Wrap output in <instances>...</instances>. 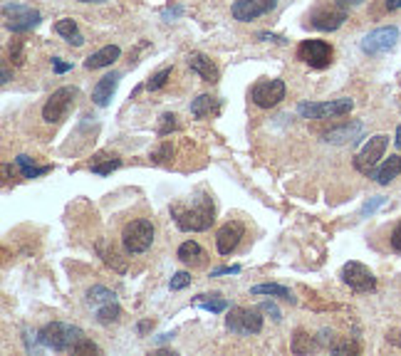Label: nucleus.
<instances>
[{"mask_svg":"<svg viewBox=\"0 0 401 356\" xmlns=\"http://www.w3.org/2000/svg\"><path fill=\"white\" fill-rule=\"evenodd\" d=\"M171 216L176 225L186 232H203L213 225L216 211H213V200L208 195H198L191 203H176L171 205Z\"/></svg>","mask_w":401,"mask_h":356,"instance_id":"f257e3e1","label":"nucleus"},{"mask_svg":"<svg viewBox=\"0 0 401 356\" xmlns=\"http://www.w3.org/2000/svg\"><path fill=\"white\" fill-rule=\"evenodd\" d=\"M40 344L45 349H52V351H72V346L77 341L85 339V332L80 327H72V324L65 322H52V324H45L40 329Z\"/></svg>","mask_w":401,"mask_h":356,"instance_id":"f03ea898","label":"nucleus"},{"mask_svg":"<svg viewBox=\"0 0 401 356\" xmlns=\"http://www.w3.org/2000/svg\"><path fill=\"white\" fill-rule=\"evenodd\" d=\"M154 243V225L147 218H139V221H131L124 225L122 230V245L129 255H139L147 253Z\"/></svg>","mask_w":401,"mask_h":356,"instance_id":"7ed1b4c3","label":"nucleus"},{"mask_svg":"<svg viewBox=\"0 0 401 356\" xmlns=\"http://www.w3.org/2000/svg\"><path fill=\"white\" fill-rule=\"evenodd\" d=\"M77 87H60V89H54L52 97L45 102L43 107V119L48 121V124H60L62 119L70 114L72 104H75L77 99Z\"/></svg>","mask_w":401,"mask_h":356,"instance_id":"20e7f679","label":"nucleus"},{"mask_svg":"<svg viewBox=\"0 0 401 356\" xmlns=\"http://www.w3.org/2000/svg\"><path fill=\"white\" fill-rule=\"evenodd\" d=\"M354 109V99L342 97L330 99V102H317V104H300L298 114L305 119H340Z\"/></svg>","mask_w":401,"mask_h":356,"instance_id":"39448f33","label":"nucleus"},{"mask_svg":"<svg viewBox=\"0 0 401 356\" xmlns=\"http://www.w3.org/2000/svg\"><path fill=\"white\" fill-rule=\"evenodd\" d=\"M386 146H389V136H386V134L372 136V139L364 144L362 151L354 156V168H357L359 173H364V176H372V173H374V168H377V163L384 158Z\"/></svg>","mask_w":401,"mask_h":356,"instance_id":"423d86ee","label":"nucleus"},{"mask_svg":"<svg viewBox=\"0 0 401 356\" xmlns=\"http://www.w3.org/2000/svg\"><path fill=\"white\" fill-rule=\"evenodd\" d=\"M332 57H335V50L330 43L325 40H302L298 45V59L305 65L314 67V70H325L332 65Z\"/></svg>","mask_w":401,"mask_h":356,"instance_id":"0eeeda50","label":"nucleus"},{"mask_svg":"<svg viewBox=\"0 0 401 356\" xmlns=\"http://www.w3.org/2000/svg\"><path fill=\"white\" fill-rule=\"evenodd\" d=\"M226 327L233 334H258L263 329V317H261V307L258 309H248V307H233L231 314L226 319Z\"/></svg>","mask_w":401,"mask_h":356,"instance_id":"6e6552de","label":"nucleus"},{"mask_svg":"<svg viewBox=\"0 0 401 356\" xmlns=\"http://www.w3.org/2000/svg\"><path fill=\"white\" fill-rule=\"evenodd\" d=\"M250 99L255 107L261 109H272L285 99V82L282 80H261L255 82L250 89Z\"/></svg>","mask_w":401,"mask_h":356,"instance_id":"1a4fd4ad","label":"nucleus"},{"mask_svg":"<svg viewBox=\"0 0 401 356\" xmlns=\"http://www.w3.org/2000/svg\"><path fill=\"white\" fill-rule=\"evenodd\" d=\"M3 22L10 33H27L40 25V13L27 6H3Z\"/></svg>","mask_w":401,"mask_h":356,"instance_id":"9d476101","label":"nucleus"},{"mask_svg":"<svg viewBox=\"0 0 401 356\" xmlns=\"http://www.w3.org/2000/svg\"><path fill=\"white\" fill-rule=\"evenodd\" d=\"M396 40H399V27L396 25H386V27H377L367 38L362 40V52L364 54H384L389 50H394Z\"/></svg>","mask_w":401,"mask_h":356,"instance_id":"9b49d317","label":"nucleus"},{"mask_svg":"<svg viewBox=\"0 0 401 356\" xmlns=\"http://www.w3.org/2000/svg\"><path fill=\"white\" fill-rule=\"evenodd\" d=\"M342 280L344 285H349L354 292H372L377 287L374 272L369 270L367 265L362 262H347L342 267Z\"/></svg>","mask_w":401,"mask_h":356,"instance_id":"f8f14e48","label":"nucleus"},{"mask_svg":"<svg viewBox=\"0 0 401 356\" xmlns=\"http://www.w3.org/2000/svg\"><path fill=\"white\" fill-rule=\"evenodd\" d=\"M347 20V8L344 6H330V8H320L309 15V25L314 30H325V33H332L337 27L344 25Z\"/></svg>","mask_w":401,"mask_h":356,"instance_id":"ddd939ff","label":"nucleus"},{"mask_svg":"<svg viewBox=\"0 0 401 356\" xmlns=\"http://www.w3.org/2000/svg\"><path fill=\"white\" fill-rule=\"evenodd\" d=\"M275 6L277 0H235L231 13H233V17L238 22H250L255 17L268 15Z\"/></svg>","mask_w":401,"mask_h":356,"instance_id":"4468645a","label":"nucleus"},{"mask_svg":"<svg viewBox=\"0 0 401 356\" xmlns=\"http://www.w3.org/2000/svg\"><path fill=\"white\" fill-rule=\"evenodd\" d=\"M243 235H245L243 223H240V221H228L226 225H223L221 230H218V235H216V248H218V253H221V255H231V253H233V250L240 245Z\"/></svg>","mask_w":401,"mask_h":356,"instance_id":"2eb2a0df","label":"nucleus"},{"mask_svg":"<svg viewBox=\"0 0 401 356\" xmlns=\"http://www.w3.org/2000/svg\"><path fill=\"white\" fill-rule=\"evenodd\" d=\"M119 80H122L119 72H112V75L102 77V80L97 82V87L92 89V102L97 104V107H107V104L112 102L114 92H117V87H119Z\"/></svg>","mask_w":401,"mask_h":356,"instance_id":"dca6fc26","label":"nucleus"},{"mask_svg":"<svg viewBox=\"0 0 401 356\" xmlns=\"http://www.w3.org/2000/svg\"><path fill=\"white\" fill-rule=\"evenodd\" d=\"M189 67L196 72V75L200 77L203 82H218V77H221V72H218V67L211 62V57H206V54H200V52H191L189 54Z\"/></svg>","mask_w":401,"mask_h":356,"instance_id":"f3484780","label":"nucleus"},{"mask_svg":"<svg viewBox=\"0 0 401 356\" xmlns=\"http://www.w3.org/2000/svg\"><path fill=\"white\" fill-rule=\"evenodd\" d=\"M176 258H179L184 265H191V267H200V265H206L208 255H206V250L196 243V240H186V243H181Z\"/></svg>","mask_w":401,"mask_h":356,"instance_id":"a211bd4d","label":"nucleus"},{"mask_svg":"<svg viewBox=\"0 0 401 356\" xmlns=\"http://www.w3.org/2000/svg\"><path fill=\"white\" fill-rule=\"evenodd\" d=\"M119 54H122V50L117 47V45H107V47L89 54V57L85 59V67H87V70H102V67H109L112 62H117Z\"/></svg>","mask_w":401,"mask_h":356,"instance_id":"6ab92c4d","label":"nucleus"},{"mask_svg":"<svg viewBox=\"0 0 401 356\" xmlns=\"http://www.w3.org/2000/svg\"><path fill=\"white\" fill-rule=\"evenodd\" d=\"M401 173V156L399 154H394V156H389L384 163H381L379 168H374V173H372V178H374L379 186H389L391 181H394L396 176Z\"/></svg>","mask_w":401,"mask_h":356,"instance_id":"aec40b11","label":"nucleus"},{"mask_svg":"<svg viewBox=\"0 0 401 356\" xmlns=\"http://www.w3.org/2000/svg\"><path fill=\"white\" fill-rule=\"evenodd\" d=\"M221 112V99L211 97V94H200L198 99L191 102V114L196 119H208V117H216Z\"/></svg>","mask_w":401,"mask_h":356,"instance_id":"412c9836","label":"nucleus"},{"mask_svg":"<svg viewBox=\"0 0 401 356\" xmlns=\"http://www.w3.org/2000/svg\"><path fill=\"white\" fill-rule=\"evenodd\" d=\"M359 136H362V124H359V121H352V124L330 131V134L325 136V141L327 144H349V141H357Z\"/></svg>","mask_w":401,"mask_h":356,"instance_id":"4be33fe9","label":"nucleus"},{"mask_svg":"<svg viewBox=\"0 0 401 356\" xmlns=\"http://www.w3.org/2000/svg\"><path fill=\"white\" fill-rule=\"evenodd\" d=\"M194 307L206 309V312H211V314H221V312H226V309H228V302H226V297H221L218 292H213V295L194 297Z\"/></svg>","mask_w":401,"mask_h":356,"instance_id":"5701e85b","label":"nucleus"},{"mask_svg":"<svg viewBox=\"0 0 401 356\" xmlns=\"http://www.w3.org/2000/svg\"><path fill=\"white\" fill-rule=\"evenodd\" d=\"M54 30H57V35H62L70 45H75V47H82V45H85V38H82L80 27H77V22L72 20V17H62V20L54 25Z\"/></svg>","mask_w":401,"mask_h":356,"instance_id":"b1692460","label":"nucleus"},{"mask_svg":"<svg viewBox=\"0 0 401 356\" xmlns=\"http://www.w3.org/2000/svg\"><path fill=\"white\" fill-rule=\"evenodd\" d=\"M250 292H253V295H270V297H280V299H285V302H293V304H295L293 292H290L288 287L275 285V282H270V285H255Z\"/></svg>","mask_w":401,"mask_h":356,"instance_id":"393cba45","label":"nucleus"},{"mask_svg":"<svg viewBox=\"0 0 401 356\" xmlns=\"http://www.w3.org/2000/svg\"><path fill=\"white\" fill-rule=\"evenodd\" d=\"M87 302L97 309V307H102V304H107V302H117V295H114L112 290H107V287L94 285L92 290L87 292Z\"/></svg>","mask_w":401,"mask_h":356,"instance_id":"a878e982","label":"nucleus"},{"mask_svg":"<svg viewBox=\"0 0 401 356\" xmlns=\"http://www.w3.org/2000/svg\"><path fill=\"white\" fill-rule=\"evenodd\" d=\"M122 319V307L117 302H107L102 307H97V322L99 324H117Z\"/></svg>","mask_w":401,"mask_h":356,"instance_id":"bb28decb","label":"nucleus"},{"mask_svg":"<svg viewBox=\"0 0 401 356\" xmlns=\"http://www.w3.org/2000/svg\"><path fill=\"white\" fill-rule=\"evenodd\" d=\"M15 161H17V166H20V171H22V176H25V178H38V176H43V173L50 171V166H35L33 158L25 156V154H20Z\"/></svg>","mask_w":401,"mask_h":356,"instance_id":"cd10ccee","label":"nucleus"},{"mask_svg":"<svg viewBox=\"0 0 401 356\" xmlns=\"http://www.w3.org/2000/svg\"><path fill=\"white\" fill-rule=\"evenodd\" d=\"M314 339L307 334L305 329H298L293 336V354H309V351H314Z\"/></svg>","mask_w":401,"mask_h":356,"instance_id":"c85d7f7f","label":"nucleus"},{"mask_svg":"<svg viewBox=\"0 0 401 356\" xmlns=\"http://www.w3.org/2000/svg\"><path fill=\"white\" fill-rule=\"evenodd\" d=\"M122 166V161H119V156H104V163H99L97 158L92 161V173H99V176H107V173H112V171H117V168Z\"/></svg>","mask_w":401,"mask_h":356,"instance_id":"c756f323","label":"nucleus"},{"mask_svg":"<svg viewBox=\"0 0 401 356\" xmlns=\"http://www.w3.org/2000/svg\"><path fill=\"white\" fill-rule=\"evenodd\" d=\"M99 253H102V258H104V262L109 265V267H114V270L117 272H124L126 270V262L124 260L119 258V253H117V250H104V245L99 243Z\"/></svg>","mask_w":401,"mask_h":356,"instance_id":"7c9ffc66","label":"nucleus"},{"mask_svg":"<svg viewBox=\"0 0 401 356\" xmlns=\"http://www.w3.org/2000/svg\"><path fill=\"white\" fill-rule=\"evenodd\" d=\"M168 77H171V70H168V67L166 70H159L156 75H152V80L147 82V89L149 92H159V89L168 82Z\"/></svg>","mask_w":401,"mask_h":356,"instance_id":"2f4dec72","label":"nucleus"},{"mask_svg":"<svg viewBox=\"0 0 401 356\" xmlns=\"http://www.w3.org/2000/svg\"><path fill=\"white\" fill-rule=\"evenodd\" d=\"M72 354H102V349H99L94 341H89L87 336L82 341H77L75 346H72Z\"/></svg>","mask_w":401,"mask_h":356,"instance_id":"473e14b6","label":"nucleus"},{"mask_svg":"<svg viewBox=\"0 0 401 356\" xmlns=\"http://www.w3.org/2000/svg\"><path fill=\"white\" fill-rule=\"evenodd\" d=\"M191 285V272H176L174 277H171V282H168V287L174 292H179V290H184V287H189Z\"/></svg>","mask_w":401,"mask_h":356,"instance_id":"72a5a7b5","label":"nucleus"},{"mask_svg":"<svg viewBox=\"0 0 401 356\" xmlns=\"http://www.w3.org/2000/svg\"><path fill=\"white\" fill-rule=\"evenodd\" d=\"M332 351H335V354H359V351H362V346L357 344V341H337L335 346H332Z\"/></svg>","mask_w":401,"mask_h":356,"instance_id":"f704fd0d","label":"nucleus"},{"mask_svg":"<svg viewBox=\"0 0 401 356\" xmlns=\"http://www.w3.org/2000/svg\"><path fill=\"white\" fill-rule=\"evenodd\" d=\"M176 126H179V121H176V114H163V117H161V124H159V134L166 136L168 131H174Z\"/></svg>","mask_w":401,"mask_h":356,"instance_id":"c9c22d12","label":"nucleus"},{"mask_svg":"<svg viewBox=\"0 0 401 356\" xmlns=\"http://www.w3.org/2000/svg\"><path fill=\"white\" fill-rule=\"evenodd\" d=\"M261 312L268 314L270 319H275V322H280V319H282V312L277 309L275 302H263V304H261Z\"/></svg>","mask_w":401,"mask_h":356,"instance_id":"e433bc0d","label":"nucleus"},{"mask_svg":"<svg viewBox=\"0 0 401 356\" xmlns=\"http://www.w3.org/2000/svg\"><path fill=\"white\" fill-rule=\"evenodd\" d=\"M22 59H25V54H22V40H15V43L10 45V62L22 65Z\"/></svg>","mask_w":401,"mask_h":356,"instance_id":"4c0bfd02","label":"nucleus"},{"mask_svg":"<svg viewBox=\"0 0 401 356\" xmlns=\"http://www.w3.org/2000/svg\"><path fill=\"white\" fill-rule=\"evenodd\" d=\"M381 203H384V198H381V195H377V198L367 200V203H364V208H362V216H369V213H374Z\"/></svg>","mask_w":401,"mask_h":356,"instance_id":"58836bf2","label":"nucleus"},{"mask_svg":"<svg viewBox=\"0 0 401 356\" xmlns=\"http://www.w3.org/2000/svg\"><path fill=\"white\" fill-rule=\"evenodd\" d=\"M386 341H389V344H394V346H399V349H401V327H394V329L386 332Z\"/></svg>","mask_w":401,"mask_h":356,"instance_id":"ea45409f","label":"nucleus"},{"mask_svg":"<svg viewBox=\"0 0 401 356\" xmlns=\"http://www.w3.org/2000/svg\"><path fill=\"white\" fill-rule=\"evenodd\" d=\"M391 248H394L396 253H401V223L391 230Z\"/></svg>","mask_w":401,"mask_h":356,"instance_id":"a19ab883","label":"nucleus"},{"mask_svg":"<svg viewBox=\"0 0 401 356\" xmlns=\"http://www.w3.org/2000/svg\"><path fill=\"white\" fill-rule=\"evenodd\" d=\"M235 272H240L238 265H233V267H216V270H211V277H218V275H235Z\"/></svg>","mask_w":401,"mask_h":356,"instance_id":"79ce46f5","label":"nucleus"},{"mask_svg":"<svg viewBox=\"0 0 401 356\" xmlns=\"http://www.w3.org/2000/svg\"><path fill=\"white\" fill-rule=\"evenodd\" d=\"M52 67H54V72H67V70H72V65H67V62H60V59H52Z\"/></svg>","mask_w":401,"mask_h":356,"instance_id":"37998d69","label":"nucleus"},{"mask_svg":"<svg viewBox=\"0 0 401 356\" xmlns=\"http://www.w3.org/2000/svg\"><path fill=\"white\" fill-rule=\"evenodd\" d=\"M364 0H337V6H344V8H354V6H362Z\"/></svg>","mask_w":401,"mask_h":356,"instance_id":"c03bdc74","label":"nucleus"},{"mask_svg":"<svg viewBox=\"0 0 401 356\" xmlns=\"http://www.w3.org/2000/svg\"><path fill=\"white\" fill-rule=\"evenodd\" d=\"M386 10H401V0H386Z\"/></svg>","mask_w":401,"mask_h":356,"instance_id":"a18cd8bd","label":"nucleus"},{"mask_svg":"<svg viewBox=\"0 0 401 356\" xmlns=\"http://www.w3.org/2000/svg\"><path fill=\"white\" fill-rule=\"evenodd\" d=\"M154 324L152 322H139V327H136V332H139V334H144V332H149L152 329Z\"/></svg>","mask_w":401,"mask_h":356,"instance_id":"49530a36","label":"nucleus"},{"mask_svg":"<svg viewBox=\"0 0 401 356\" xmlns=\"http://www.w3.org/2000/svg\"><path fill=\"white\" fill-rule=\"evenodd\" d=\"M396 146H399V149H401V124L396 126Z\"/></svg>","mask_w":401,"mask_h":356,"instance_id":"de8ad7c7","label":"nucleus"},{"mask_svg":"<svg viewBox=\"0 0 401 356\" xmlns=\"http://www.w3.org/2000/svg\"><path fill=\"white\" fill-rule=\"evenodd\" d=\"M80 3H104V0H80Z\"/></svg>","mask_w":401,"mask_h":356,"instance_id":"09e8293b","label":"nucleus"}]
</instances>
